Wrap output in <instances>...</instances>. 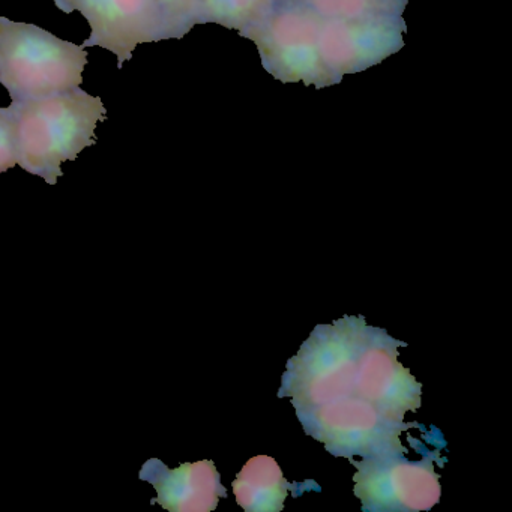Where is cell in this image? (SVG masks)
Wrapping results in <instances>:
<instances>
[{"instance_id":"1","label":"cell","mask_w":512,"mask_h":512,"mask_svg":"<svg viewBox=\"0 0 512 512\" xmlns=\"http://www.w3.org/2000/svg\"><path fill=\"white\" fill-rule=\"evenodd\" d=\"M385 329L364 317L317 326L283 374L280 397H290L305 433L337 457L403 455L407 412L421 407L422 385L398 362Z\"/></svg>"},{"instance_id":"2","label":"cell","mask_w":512,"mask_h":512,"mask_svg":"<svg viewBox=\"0 0 512 512\" xmlns=\"http://www.w3.org/2000/svg\"><path fill=\"white\" fill-rule=\"evenodd\" d=\"M17 164L31 175L56 185L64 176L62 164L74 161L83 149L97 143L95 130L107 121L100 97L74 88L37 100L11 103Z\"/></svg>"},{"instance_id":"3","label":"cell","mask_w":512,"mask_h":512,"mask_svg":"<svg viewBox=\"0 0 512 512\" xmlns=\"http://www.w3.org/2000/svg\"><path fill=\"white\" fill-rule=\"evenodd\" d=\"M88 56L40 26L0 17V85L14 103L79 88Z\"/></svg>"},{"instance_id":"4","label":"cell","mask_w":512,"mask_h":512,"mask_svg":"<svg viewBox=\"0 0 512 512\" xmlns=\"http://www.w3.org/2000/svg\"><path fill=\"white\" fill-rule=\"evenodd\" d=\"M401 457L349 458L356 467L353 493L364 511H428L439 502L442 487L433 460L407 461Z\"/></svg>"},{"instance_id":"5","label":"cell","mask_w":512,"mask_h":512,"mask_svg":"<svg viewBox=\"0 0 512 512\" xmlns=\"http://www.w3.org/2000/svg\"><path fill=\"white\" fill-rule=\"evenodd\" d=\"M65 14L79 11L91 26L82 47L115 53L118 68L133 58L139 44L164 40L163 20L155 0H55Z\"/></svg>"},{"instance_id":"6","label":"cell","mask_w":512,"mask_h":512,"mask_svg":"<svg viewBox=\"0 0 512 512\" xmlns=\"http://www.w3.org/2000/svg\"><path fill=\"white\" fill-rule=\"evenodd\" d=\"M139 478L154 485L157 497L152 503H158L167 511H214L221 497H227L220 473L211 460L169 469L163 461L151 458L143 464Z\"/></svg>"},{"instance_id":"7","label":"cell","mask_w":512,"mask_h":512,"mask_svg":"<svg viewBox=\"0 0 512 512\" xmlns=\"http://www.w3.org/2000/svg\"><path fill=\"white\" fill-rule=\"evenodd\" d=\"M290 488L292 485L287 484L283 470L268 455L250 458L233 481L238 505L248 512L281 511Z\"/></svg>"},{"instance_id":"8","label":"cell","mask_w":512,"mask_h":512,"mask_svg":"<svg viewBox=\"0 0 512 512\" xmlns=\"http://www.w3.org/2000/svg\"><path fill=\"white\" fill-rule=\"evenodd\" d=\"M163 20L164 40L182 38L200 16L202 0H155Z\"/></svg>"},{"instance_id":"9","label":"cell","mask_w":512,"mask_h":512,"mask_svg":"<svg viewBox=\"0 0 512 512\" xmlns=\"http://www.w3.org/2000/svg\"><path fill=\"white\" fill-rule=\"evenodd\" d=\"M17 164L16 136L10 109H0V175Z\"/></svg>"}]
</instances>
